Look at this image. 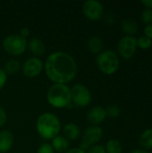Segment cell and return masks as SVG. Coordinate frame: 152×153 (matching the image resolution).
I'll return each mask as SVG.
<instances>
[{"label":"cell","instance_id":"1","mask_svg":"<svg viewBox=\"0 0 152 153\" xmlns=\"http://www.w3.org/2000/svg\"><path fill=\"white\" fill-rule=\"evenodd\" d=\"M44 71L53 83L67 84L76 77L78 66L73 56L64 51H56L47 57Z\"/></svg>","mask_w":152,"mask_h":153},{"label":"cell","instance_id":"2","mask_svg":"<svg viewBox=\"0 0 152 153\" xmlns=\"http://www.w3.org/2000/svg\"><path fill=\"white\" fill-rule=\"evenodd\" d=\"M36 129L39 135L44 140H52L57 136L61 131L59 118L51 112L42 113L37 119Z\"/></svg>","mask_w":152,"mask_h":153},{"label":"cell","instance_id":"3","mask_svg":"<svg viewBox=\"0 0 152 153\" xmlns=\"http://www.w3.org/2000/svg\"><path fill=\"white\" fill-rule=\"evenodd\" d=\"M47 100L55 108H65L72 104L71 89L66 84L53 83L47 91Z\"/></svg>","mask_w":152,"mask_h":153},{"label":"cell","instance_id":"4","mask_svg":"<svg viewBox=\"0 0 152 153\" xmlns=\"http://www.w3.org/2000/svg\"><path fill=\"white\" fill-rule=\"evenodd\" d=\"M96 64L101 73L107 75L116 74L119 68V57L117 54L110 49L102 50L96 57Z\"/></svg>","mask_w":152,"mask_h":153},{"label":"cell","instance_id":"5","mask_svg":"<svg viewBox=\"0 0 152 153\" xmlns=\"http://www.w3.org/2000/svg\"><path fill=\"white\" fill-rule=\"evenodd\" d=\"M2 45L6 53L13 56H18L24 54L26 51L28 39L22 38L19 34H10L4 39Z\"/></svg>","mask_w":152,"mask_h":153},{"label":"cell","instance_id":"6","mask_svg":"<svg viewBox=\"0 0 152 153\" xmlns=\"http://www.w3.org/2000/svg\"><path fill=\"white\" fill-rule=\"evenodd\" d=\"M71 89L72 104L78 108H85L91 101V93L90 90L82 83H75Z\"/></svg>","mask_w":152,"mask_h":153},{"label":"cell","instance_id":"7","mask_svg":"<svg viewBox=\"0 0 152 153\" xmlns=\"http://www.w3.org/2000/svg\"><path fill=\"white\" fill-rule=\"evenodd\" d=\"M137 48V39L133 36L123 37L117 44L119 56L124 59L132 58L134 56Z\"/></svg>","mask_w":152,"mask_h":153},{"label":"cell","instance_id":"8","mask_svg":"<svg viewBox=\"0 0 152 153\" xmlns=\"http://www.w3.org/2000/svg\"><path fill=\"white\" fill-rule=\"evenodd\" d=\"M44 70V62L39 57H30L22 65V71L25 77L33 79L38 77Z\"/></svg>","mask_w":152,"mask_h":153},{"label":"cell","instance_id":"9","mask_svg":"<svg viewBox=\"0 0 152 153\" xmlns=\"http://www.w3.org/2000/svg\"><path fill=\"white\" fill-rule=\"evenodd\" d=\"M82 12L84 16L90 21H98L104 14L103 4L97 0H87L82 4Z\"/></svg>","mask_w":152,"mask_h":153},{"label":"cell","instance_id":"10","mask_svg":"<svg viewBox=\"0 0 152 153\" xmlns=\"http://www.w3.org/2000/svg\"><path fill=\"white\" fill-rule=\"evenodd\" d=\"M103 137V130L98 126H91L85 129L82 135V143L88 147L98 144Z\"/></svg>","mask_w":152,"mask_h":153},{"label":"cell","instance_id":"11","mask_svg":"<svg viewBox=\"0 0 152 153\" xmlns=\"http://www.w3.org/2000/svg\"><path fill=\"white\" fill-rule=\"evenodd\" d=\"M86 118L92 126H99V125L102 124L107 118L106 108L101 106L93 107L87 112Z\"/></svg>","mask_w":152,"mask_h":153},{"label":"cell","instance_id":"12","mask_svg":"<svg viewBox=\"0 0 152 153\" xmlns=\"http://www.w3.org/2000/svg\"><path fill=\"white\" fill-rule=\"evenodd\" d=\"M14 136L9 130L0 131V153H7L13 148Z\"/></svg>","mask_w":152,"mask_h":153},{"label":"cell","instance_id":"13","mask_svg":"<svg viewBox=\"0 0 152 153\" xmlns=\"http://www.w3.org/2000/svg\"><path fill=\"white\" fill-rule=\"evenodd\" d=\"M27 48L35 57H40L46 53V46L44 42L37 38H33L28 41Z\"/></svg>","mask_w":152,"mask_h":153},{"label":"cell","instance_id":"14","mask_svg":"<svg viewBox=\"0 0 152 153\" xmlns=\"http://www.w3.org/2000/svg\"><path fill=\"white\" fill-rule=\"evenodd\" d=\"M63 135L67 139L71 141L77 140L81 134V128L73 123H68L63 127Z\"/></svg>","mask_w":152,"mask_h":153},{"label":"cell","instance_id":"15","mask_svg":"<svg viewBox=\"0 0 152 153\" xmlns=\"http://www.w3.org/2000/svg\"><path fill=\"white\" fill-rule=\"evenodd\" d=\"M51 145L55 152L59 153H65L69 149V140H67L64 135L58 134L54 139L51 140Z\"/></svg>","mask_w":152,"mask_h":153},{"label":"cell","instance_id":"16","mask_svg":"<svg viewBox=\"0 0 152 153\" xmlns=\"http://www.w3.org/2000/svg\"><path fill=\"white\" fill-rule=\"evenodd\" d=\"M121 26H122V30L126 34V36H133L135 35L138 32V24L137 22L130 18L127 19H124L121 22Z\"/></svg>","mask_w":152,"mask_h":153},{"label":"cell","instance_id":"17","mask_svg":"<svg viewBox=\"0 0 152 153\" xmlns=\"http://www.w3.org/2000/svg\"><path fill=\"white\" fill-rule=\"evenodd\" d=\"M88 48L93 54H99L103 50V40L99 36H92L88 41Z\"/></svg>","mask_w":152,"mask_h":153},{"label":"cell","instance_id":"18","mask_svg":"<svg viewBox=\"0 0 152 153\" xmlns=\"http://www.w3.org/2000/svg\"><path fill=\"white\" fill-rule=\"evenodd\" d=\"M3 69L7 75H13L18 74L19 71L22 69V64L17 59H10L5 62Z\"/></svg>","mask_w":152,"mask_h":153},{"label":"cell","instance_id":"19","mask_svg":"<svg viewBox=\"0 0 152 153\" xmlns=\"http://www.w3.org/2000/svg\"><path fill=\"white\" fill-rule=\"evenodd\" d=\"M139 144L146 150L152 149V128L145 130L140 136Z\"/></svg>","mask_w":152,"mask_h":153},{"label":"cell","instance_id":"20","mask_svg":"<svg viewBox=\"0 0 152 153\" xmlns=\"http://www.w3.org/2000/svg\"><path fill=\"white\" fill-rule=\"evenodd\" d=\"M106 153H122L123 152V147L119 141L116 139L109 140L106 146H105Z\"/></svg>","mask_w":152,"mask_h":153},{"label":"cell","instance_id":"21","mask_svg":"<svg viewBox=\"0 0 152 153\" xmlns=\"http://www.w3.org/2000/svg\"><path fill=\"white\" fill-rule=\"evenodd\" d=\"M152 46V39H149L148 37L141 36L137 39V47H139L142 49H149Z\"/></svg>","mask_w":152,"mask_h":153},{"label":"cell","instance_id":"22","mask_svg":"<svg viewBox=\"0 0 152 153\" xmlns=\"http://www.w3.org/2000/svg\"><path fill=\"white\" fill-rule=\"evenodd\" d=\"M106 112H107V117L111 118H116L120 116L121 109L116 105H110L106 108Z\"/></svg>","mask_w":152,"mask_h":153},{"label":"cell","instance_id":"23","mask_svg":"<svg viewBox=\"0 0 152 153\" xmlns=\"http://www.w3.org/2000/svg\"><path fill=\"white\" fill-rule=\"evenodd\" d=\"M141 18H142V21L143 23H145L146 25H149V24H152V10L151 9H144L142 13V15H141Z\"/></svg>","mask_w":152,"mask_h":153},{"label":"cell","instance_id":"24","mask_svg":"<svg viewBox=\"0 0 152 153\" xmlns=\"http://www.w3.org/2000/svg\"><path fill=\"white\" fill-rule=\"evenodd\" d=\"M37 153H55V151H54L51 143H44L38 148Z\"/></svg>","mask_w":152,"mask_h":153},{"label":"cell","instance_id":"25","mask_svg":"<svg viewBox=\"0 0 152 153\" xmlns=\"http://www.w3.org/2000/svg\"><path fill=\"white\" fill-rule=\"evenodd\" d=\"M86 153H106V151H105V147H103L102 145L96 144V145L90 146L87 150Z\"/></svg>","mask_w":152,"mask_h":153},{"label":"cell","instance_id":"26","mask_svg":"<svg viewBox=\"0 0 152 153\" xmlns=\"http://www.w3.org/2000/svg\"><path fill=\"white\" fill-rule=\"evenodd\" d=\"M7 74L3 68H0V91L4 87L7 82Z\"/></svg>","mask_w":152,"mask_h":153},{"label":"cell","instance_id":"27","mask_svg":"<svg viewBox=\"0 0 152 153\" xmlns=\"http://www.w3.org/2000/svg\"><path fill=\"white\" fill-rule=\"evenodd\" d=\"M7 122V114L3 107L0 106V127L4 126Z\"/></svg>","mask_w":152,"mask_h":153},{"label":"cell","instance_id":"28","mask_svg":"<svg viewBox=\"0 0 152 153\" xmlns=\"http://www.w3.org/2000/svg\"><path fill=\"white\" fill-rule=\"evenodd\" d=\"M30 30H29L27 27L22 28L21 30H20V33H19V35H21L22 38H24V39H27V38L30 36Z\"/></svg>","mask_w":152,"mask_h":153},{"label":"cell","instance_id":"29","mask_svg":"<svg viewBox=\"0 0 152 153\" xmlns=\"http://www.w3.org/2000/svg\"><path fill=\"white\" fill-rule=\"evenodd\" d=\"M144 34L146 37L152 39V24L146 25V27L144 28Z\"/></svg>","mask_w":152,"mask_h":153},{"label":"cell","instance_id":"30","mask_svg":"<svg viewBox=\"0 0 152 153\" xmlns=\"http://www.w3.org/2000/svg\"><path fill=\"white\" fill-rule=\"evenodd\" d=\"M106 22H107L108 24H109V25H112V24H114V23L116 22L115 16H114L113 14H111V13L108 14V15L106 16Z\"/></svg>","mask_w":152,"mask_h":153},{"label":"cell","instance_id":"31","mask_svg":"<svg viewBox=\"0 0 152 153\" xmlns=\"http://www.w3.org/2000/svg\"><path fill=\"white\" fill-rule=\"evenodd\" d=\"M65 153H86L83 150H82L81 148H72V149H68Z\"/></svg>","mask_w":152,"mask_h":153},{"label":"cell","instance_id":"32","mask_svg":"<svg viewBox=\"0 0 152 153\" xmlns=\"http://www.w3.org/2000/svg\"><path fill=\"white\" fill-rule=\"evenodd\" d=\"M142 4H144L146 8L152 10V0H143L142 1Z\"/></svg>","mask_w":152,"mask_h":153},{"label":"cell","instance_id":"33","mask_svg":"<svg viewBox=\"0 0 152 153\" xmlns=\"http://www.w3.org/2000/svg\"><path fill=\"white\" fill-rule=\"evenodd\" d=\"M131 153H149L147 151L145 150H142V149H135L133 151H132Z\"/></svg>","mask_w":152,"mask_h":153},{"label":"cell","instance_id":"34","mask_svg":"<svg viewBox=\"0 0 152 153\" xmlns=\"http://www.w3.org/2000/svg\"><path fill=\"white\" fill-rule=\"evenodd\" d=\"M16 153H19V152H16Z\"/></svg>","mask_w":152,"mask_h":153}]
</instances>
